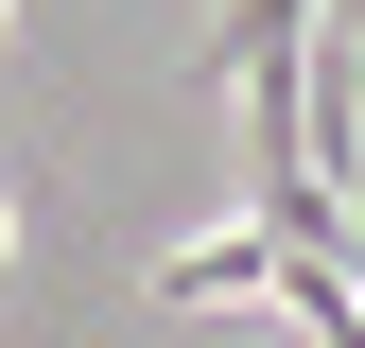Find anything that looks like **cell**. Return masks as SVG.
<instances>
[{
    "mask_svg": "<svg viewBox=\"0 0 365 348\" xmlns=\"http://www.w3.org/2000/svg\"><path fill=\"white\" fill-rule=\"evenodd\" d=\"M226 296H279V227H209V244H157V314H226Z\"/></svg>",
    "mask_w": 365,
    "mask_h": 348,
    "instance_id": "obj_1",
    "label": "cell"
},
{
    "mask_svg": "<svg viewBox=\"0 0 365 348\" xmlns=\"http://www.w3.org/2000/svg\"><path fill=\"white\" fill-rule=\"evenodd\" d=\"M0 261H18V209H0Z\"/></svg>",
    "mask_w": 365,
    "mask_h": 348,
    "instance_id": "obj_2",
    "label": "cell"
}]
</instances>
